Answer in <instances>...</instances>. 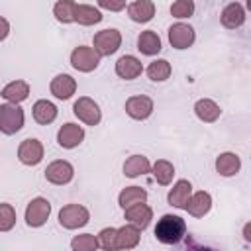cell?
I'll use <instances>...</instances> for the list:
<instances>
[{
	"instance_id": "cell-1",
	"label": "cell",
	"mask_w": 251,
	"mask_h": 251,
	"mask_svg": "<svg viewBox=\"0 0 251 251\" xmlns=\"http://www.w3.org/2000/svg\"><path fill=\"white\" fill-rule=\"evenodd\" d=\"M184 235H186V224L180 216L165 214L155 226V237L165 245L178 243Z\"/></svg>"
},
{
	"instance_id": "cell-2",
	"label": "cell",
	"mask_w": 251,
	"mask_h": 251,
	"mask_svg": "<svg viewBox=\"0 0 251 251\" xmlns=\"http://www.w3.org/2000/svg\"><path fill=\"white\" fill-rule=\"evenodd\" d=\"M24 127V110L18 104H0V131L14 135Z\"/></svg>"
},
{
	"instance_id": "cell-3",
	"label": "cell",
	"mask_w": 251,
	"mask_h": 251,
	"mask_svg": "<svg viewBox=\"0 0 251 251\" xmlns=\"http://www.w3.org/2000/svg\"><path fill=\"white\" fill-rule=\"evenodd\" d=\"M92 45H94L92 49H94L100 57H110V55H114V53L120 49V45H122V33H120L118 29H114V27L102 29V31H98V33L94 35Z\"/></svg>"
},
{
	"instance_id": "cell-4",
	"label": "cell",
	"mask_w": 251,
	"mask_h": 251,
	"mask_svg": "<svg viewBox=\"0 0 251 251\" xmlns=\"http://www.w3.org/2000/svg\"><path fill=\"white\" fill-rule=\"evenodd\" d=\"M88 220H90V214L80 204H67L59 210V224L65 229H78V227L86 226Z\"/></svg>"
},
{
	"instance_id": "cell-5",
	"label": "cell",
	"mask_w": 251,
	"mask_h": 251,
	"mask_svg": "<svg viewBox=\"0 0 251 251\" xmlns=\"http://www.w3.org/2000/svg\"><path fill=\"white\" fill-rule=\"evenodd\" d=\"M71 65L80 73H90L100 65V55L86 45H78L71 53Z\"/></svg>"
},
{
	"instance_id": "cell-6",
	"label": "cell",
	"mask_w": 251,
	"mask_h": 251,
	"mask_svg": "<svg viewBox=\"0 0 251 251\" xmlns=\"http://www.w3.org/2000/svg\"><path fill=\"white\" fill-rule=\"evenodd\" d=\"M73 112H75V116H76L80 122H84L86 126H98L100 120H102L100 106H98L92 98H88V96H80V98L75 102Z\"/></svg>"
},
{
	"instance_id": "cell-7",
	"label": "cell",
	"mask_w": 251,
	"mask_h": 251,
	"mask_svg": "<svg viewBox=\"0 0 251 251\" xmlns=\"http://www.w3.org/2000/svg\"><path fill=\"white\" fill-rule=\"evenodd\" d=\"M51 214V204L47 198H33L25 208V224L29 227H41Z\"/></svg>"
},
{
	"instance_id": "cell-8",
	"label": "cell",
	"mask_w": 251,
	"mask_h": 251,
	"mask_svg": "<svg viewBox=\"0 0 251 251\" xmlns=\"http://www.w3.org/2000/svg\"><path fill=\"white\" fill-rule=\"evenodd\" d=\"M73 176H75L73 165L69 161H63V159L49 163L47 169H45V178L51 184H67V182L73 180Z\"/></svg>"
},
{
	"instance_id": "cell-9",
	"label": "cell",
	"mask_w": 251,
	"mask_h": 251,
	"mask_svg": "<svg viewBox=\"0 0 251 251\" xmlns=\"http://www.w3.org/2000/svg\"><path fill=\"white\" fill-rule=\"evenodd\" d=\"M194 39H196V33L188 24L178 22L169 27V43L175 49H188L194 43Z\"/></svg>"
},
{
	"instance_id": "cell-10",
	"label": "cell",
	"mask_w": 251,
	"mask_h": 251,
	"mask_svg": "<svg viewBox=\"0 0 251 251\" xmlns=\"http://www.w3.org/2000/svg\"><path fill=\"white\" fill-rule=\"evenodd\" d=\"M18 159L24 163V165H39L41 159H43V145L39 139L35 137H29V139H24L18 147Z\"/></svg>"
},
{
	"instance_id": "cell-11",
	"label": "cell",
	"mask_w": 251,
	"mask_h": 251,
	"mask_svg": "<svg viewBox=\"0 0 251 251\" xmlns=\"http://www.w3.org/2000/svg\"><path fill=\"white\" fill-rule=\"evenodd\" d=\"M126 114L133 120H147L153 114V100L145 94L131 96L126 100Z\"/></svg>"
},
{
	"instance_id": "cell-12",
	"label": "cell",
	"mask_w": 251,
	"mask_h": 251,
	"mask_svg": "<svg viewBox=\"0 0 251 251\" xmlns=\"http://www.w3.org/2000/svg\"><path fill=\"white\" fill-rule=\"evenodd\" d=\"M124 212H126V220L129 224H133L135 227H139V229H145L153 220V210L145 202L131 204V206L124 208Z\"/></svg>"
},
{
	"instance_id": "cell-13",
	"label": "cell",
	"mask_w": 251,
	"mask_h": 251,
	"mask_svg": "<svg viewBox=\"0 0 251 251\" xmlns=\"http://www.w3.org/2000/svg\"><path fill=\"white\" fill-rule=\"evenodd\" d=\"M82 139H84V129L80 126H76V124H71V122L65 124L57 133V143L63 149H73V147L80 145Z\"/></svg>"
},
{
	"instance_id": "cell-14",
	"label": "cell",
	"mask_w": 251,
	"mask_h": 251,
	"mask_svg": "<svg viewBox=\"0 0 251 251\" xmlns=\"http://www.w3.org/2000/svg\"><path fill=\"white\" fill-rule=\"evenodd\" d=\"M49 90H51V94L55 96V98H59V100H69L75 92H76V80L71 76V75H57L53 80H51V84H49Z\"/></svg>"
},
{
	"instance_id": "cell-15",
	"label": "cell",
	"mask_w": 251,
	"mask_h": 251,
	"mask_svg": "<svg viewBox=\"0 0 251 251\" xmlns=\"http://www.w3.org/2000/svg\"><path fill=\"white\" fill-rule=\"evenodd\" d=\"M210 208H212V196L206 190H200V192L190 194V198H188V202L184 206V210L190 216H194V218H204L210 212Z\"/></svg>"
},
{
	"instance_id": "cell-16",
	"label": "cell",
	"mask_w": 251,
	"mask_h": 251,
	"mask_svg": "<svg viewBox=\"0 0 251 251\" xmlns=\"http://www.w3.org/2000/svg\"><path fill=\"white\" fill-rule=\"evenodd\" d=\"M141 71H143V65H141V61H139L137 57H133V55H124V57H120L118 63H116V75H118L120 78H124V80H133V78H137V76L141 75Z\"/></svg>"
},
{
	"instance_id": "cell-17",
	"label": "cell",
	"mask_w": 251,
	"mask_h": 251,
	"mask_svg": "<svg viewBox=\"0 0 251 251\" xmlns=\"http://www.w3.org/2000/svg\"><path fill=\"white\" fill-rule=\"evenodd\" d=\"M220 20H222V25H224V27H227V29H237V27H241L243 22H245V10H243V6H241L239 2H231V4H227V6L222 10Z\"/></svg>"
},
{
	"instance_id": "cell-18",
	"label": "cell",
	"mask_w": 251,
	"mask_h": 251,
	"mask_svg": "<svg viewBox=\"0 0 251 251\" xmlns=\"http://www.w3.org/2000/svg\"><path fill=\"white\" fill-rule=\"evenodd\" d=\"M190 194H192V184H190L186 178H180V180H176V182H175V186L171 188V192H169L167 200H169V204H171V206L184 210V206H186V202H188Z\"/></svg>"
},
{
	"instance_id": "cell-19",
	"label": "cell",
	"mask_w": 251,
	"mask_h": 251,
	"mask_svg": "<svg viewBox=\"0 0 251 251\" xmlns=\"http://www.w3.org/2000/svg\"><path fill=\"white\" fill-rule=\"evenodd\" d=\"M127 16L137 24H145V22L153 20V16H155L153 0H135V2H131L127 6Z\"/></svg>"
},
{
	"instance_id": "cell-20",
	"label": "cell",
	"mask_w": 251,
	"mask_h": 251,
	"mask_svg": "<svg viewBox=\"0 0 251 251\" xmlns=\"http://www.w3.org/2000/svg\"><path fill=\"white\" fill-rule=\"evenodd\" d=\"M139 227L133 224H126L116 231V249H131L139 243Z\"/></svg>"
},
{
	"instance_id": "cell-21",
	"label": "cell",
	"mask_w": 251,
	"mask_h": 251,
	"mask_svg": "<svg viewBox=\"0 0 251 251\" xmlns=\"http://www.w3.org/2000/svg\"><path fill=\"white\" fill-rule=\"evenodd\" d=\"M29 96V84L25 80H12L2 88V98L12 104H20Z\"/></svg>"
},
{
	"instance_id": "cell-22",
	"label": "cell",
	"mask_w": 251,
	"mask_h": 251,
	"mask_svg": "<svg viewBox=\"0 0 251 251\" xmlns=\"http://www.w3.org/2000/svg\"><path fill=\"white\" fill-rule=\"evenodd\" d=\"M241 169V161L235 153H220L216 157V171L222 175V176H233L237 175Z\"/></svg>"
},
{
	"instance_id": "cell-23",
	"label": "cell",
	"mask_w": 251,
	"mask_h": 251,
	"mask_svg": "<svg viewBox=\"0 0 251 251\" xmlns=\"http://www.w3.org/2000/svg\"><path fill=\"white\" fill-rule=\"evenodd\" d=\"M137 49L143 53V55H157L163 47H161V39H159V35L153 31V29H145V31H141L139 33V37H137Z\"/></svg>"
},
{
	"instance_id": "cell-24",
	"label": "cell",
	"mask_w": 251,
	"mask_h": 251,
	"mask_svg": "<svg viewBox=\"0 0 251 251\" xmlns=\"http://www.w3.org/2000/svg\"><path fill=\"white\" fill-rule=\"evenodd\" d=\"M31 110H33V120L41 126H47L57 118V106L49 100H37Z\"/></svg>"
},
{
	"instance_id": "cell-25",
	"label": "cell",
	"mask_w": 251,
	"mask_h": 251,
	"mask_svg": "<svg viewBox=\"0 0 251 251\" xmlns=\"http://www.w3.org/2000/svg\"><path fill=\"white\" fill-rule=\"evenodd\" d=\"M149 171H151V163H149V159L143 157V155H131V157L124 163V175L129 176V178L147 175Z\"/></svg>"
},
{
	"instance_id": "cell-26",
	"label": "cell",
	"mask_w": 251,
	"mask_h": 251,
	"mask_svg": "<svg viewBox=\"0 0 251 251\" xmlns=\"http://www.w3.org/2000/svg\"><path fill=\"white\" fill-rule=\"evenodd\" d=\"M194 114L202 120V122H216L218 118H220V114H222V110H220V106L214 102V100H210V98H200L196 104H194Z\"/></svg>"
},
{
	"instance_id": "cell-27",
	"label": "cell",
	"mask_w": 251,
	"mask_h": 251,
	"mask_svg": "<svg viewBox=\"0 0 251 251\" xmlns=\"http://www.w3.org/2000/svg\"><path fill=\"white\" fill-rule=\"evenodd\" d=\"M73 16H75V22L80 25H94V24L102 22L100 10H96L94 6H88V4H76Z\"/></svg>"
},
{
	"instance_id": "cell-28",
	"label": "cell",
	"mask_w": 251,
	"mask_h": 251,
	"mask_svg": "<svg viewBox=\"0 0 251 251\" xmlns=\"http://www.w3.org/2000/svg\"><path fill=\"white\" fill-rule=\"evenodd\" d=\"M151 171H153V176H155V180H157L159 184L167 186V184L173 182L175 167H173V163H169L167 159H159V161H155L153 167H151Z\"/></svg>"
},
{
	"instance_id": "cell-29",
	"label": "cell",
	"mask_w": 251,
	"mask_h": 251,
	"mask_svg": "<svg viewBox=\"0 0 251 251\" xmlns=\"http://www.w3.org/2000/svg\"><path fill=\"white\" fill-rule=\"evenodd\" d=\"M173 69H171V63L167 59H155L153 63H149L147 67V76L153 80V82H163L171 76Z\"/></svg>"
},
{
	"instance_id": "cell-30",
	"label": "cell",
	"mask_w": 251,
	"mask_h": 251,
	"mask_svg": "<svg viewBox=\"0 0 251 251\" xmlns=\"http://www.w3.org/2000/svg\"><path fill=\"white\" fill-rule=\"evenodd\" d=\"M147 200V192L141 188V186H126L120 196H118V204L122 208H127L131 204H137V202H145Z\"/></svg>"
},
{
	"instance_id": "cell-31",
	"label": "cell",
	"mask_w": 251,
	"mask_h": 251,
	"mask_svg": "<svg viewBox=\"0 0 251 251\" xmlns=\"http://www.w3.org/2000/svg\"><path fill=\"white\" fill-rule=\"evenodd\" d=\"M75 2L73 0H59L55 6H53V16L57 18V22L61 24H71L75 22Z\"/></svg>"
},
{
	"instance_id": "cell-32",
	"label": "cell",
	"mask_w": 251,
	"mask_h": 251,
	"mask_svg": "<svg viewBox=\"0 0 251 251\" xmlns=\"http://www.w3.org/2000/svg\"><path fill=\"white\" fill-rule=\"evenodd\" d=\"M71 247H73L75 251H96V249L100 247V243H98V237H96V235H92V233H82V235L73 237Z\"/></svg>"
},
{
	"instance_id": "cell-33",
	"label": "cell",
	"mask_w": 251,
	"mask_h": 251,
	"mask_svg": "<svg viewBox=\"0 0 251 251\" xmlns=\"http://www.w3.org/2000/svg\"><path fill=\"white\" fill-rule=\"evenodd\" d=\"M16 226V210L12 204H0V231H10Z\"/></svg>"
},
{
	"instance_id": "cell-34",
	"label": "cell",
	"mask_w": 251,
	"mask_h": 251,
	"mask_svg": "<svg viewBox=\"0 0 251 251\" xmlns=\"http://www.w3.org/2000/svg\"><path fill=\"white\" fill-rule=\"evenodd\" d=\"M171 14H173V18H178V20L190 18L194 14V2L192 0H175L171 4Z\"/></svg>"
},
{
	"instance_id": "cell-35",
	"label": "cell",
	"mask_w": 251,
	"mask_h": 251,
	"mask_svg": "<svg viewBox=\"0 0 251 251\" xmlns=\"http://www.w3.org/2000/svg\"><path fill=\"white\" fill-rule=\"evenodd\" d=\"M116 231H118L116 227H104V229L96 235L102 249H108V251L116 249Z\"/></svg>"
},
{
	"instance_id": "cell-36",
	"label": "cell",
	"mask_w": 251,
	"mask_h": 251,
	"mask_svg": "<svg viewBox=\"0 0 251 251\" xmlns=\"http://www.w3.org/2000/svg\"><path fill=\"white\" fill-rule=\"evenodd\" d=\"M100 8L108 12H122L126 8V0H96Z\"/></svg>"
},
{
	"instance_id": "cell-37",
	"label": "cell",
	"mask_w": 251,
	"mask_h": 251,
	"mask_svg": "<svg viewBox=\"0 0 251 251\" xmlns=\"http://www.w3.org/2000/svg\"><path fill=\"white\" fill-rule=\"evenodd\" d=\"M8 33H10V24H8L6 18L0 16V41H4L8 37Z\"/></svg>"
},
{
	"instance_id": "cell-38",
	"label": "cell",
	"mask_w": 251,
	"mask_h": 251,
	"mask_svg": "<svg viewBox=\"0 0 251 251\" xmlns=\"http://www.w3.org/2000/svg\"><path fill=\"white\" fill-rule=\"evenodd\" d=\"M249 229H251V224H245V229H243V237H245V241H251V235H249Z\"/></svg>"
}]
</instances>
